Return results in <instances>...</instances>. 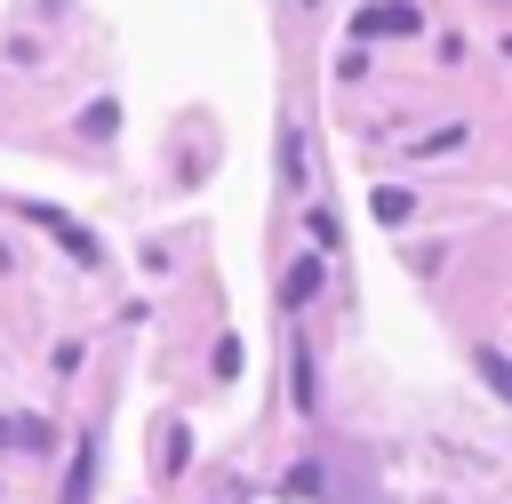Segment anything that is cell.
<instances>
[{"mask_svg": "<svg viewBox=\"0 0 512 504\" xmlns=\"http://www.w3.org/2000/svg\"><path fill=\"white\" fill-rule=\"evenodd\" d=\"M320 496H336V504H392L368 456H336V464H320Z\"/></svg>", "mask_w": 512, "mask_h": 504, "instance_id": "cell-1", "label": "cell"}, {"mask_svg": "<svg viewBox=\"0 0 512 504\" xmlns=\"http://www.w3.org/2000/svg\"><path fill=\"white\" fill-rule=\"evenodd\" d=\"M16 208H24L32 224H48V232H56V240H64V248H72L80 264H104V248H96V232H80V224H72L64 208H48V200H16Z\"/></svg>", "mask_w": 512, "mask_h": 504, "instance_id": "cell-3", "label": "cell"}, {"mask_svg": "<svg viewBox=\"0 0 512 504\" xmlns=\"http://www.w3.org/2000/svg\"><path fill=\"white\" fill-rule=\"evenodd\" d=\"M336 80H368V40H344L336 48Z\"/></svg>", "mask_w": 512, "mask_h": 504, "instance_id": "cell-8", "label": "cell"}, {"mask_svg": "<svg viewBox=\"0 0 512 504\" xmlns=\"http://www.w3.org/2000/svg\"><path fill=\"white\" fill-rule=\"evenodd\" d=\"M88 488H96V424L72 440V472H64V504H88Z\"/></svg>", "mask_w": 512, "mask_h": 504, "instance_id": "cell-4", "label": "cell"}, {"mask_svg": "<svg viewBox=\"0 0 512 504\" xmlns=\"http://www.w3.org/2000/svg\"><path fill=\"white\" fill-rule=\"evenodd\" d=\"M312 296H320V256H296V272L280 280V304L296 312V304H312Z\"/></svg>", "mask_w": 512, "mask_h": 504, "instance_id": "cell-5", "label": "cell"}, {"mask_svg": "<svg viewBox=\"0 0 512 504\" xmlns=\"http://www.w3.org/2000/svg\"><path fill=\"white\" fill-rule=\"evenodd\" d=\"M80 128H88V136H112V128H120V104H88Z\"/></svg>", "mask_w": 512, "mask_h": 504, "instance_id": "cell-9", "label": "cell"}, {"mask_svg": "<svg viewBox=\"0 0 512 504\" xmlns=\"http://www.w3.org/2000/svg\"><path fill=\"white\" fill-rule=\"evenodd\" d=\"M400 32H424V8L416 0H376L352 16V40H400Z\"/></svg>", "mask_w": 512, "mask_h": 504, "instance_id": "cell-2", "label": "cell"}, {"mask_svg": "<svg viewBox=\"0 0 512 504\" xmlns=\"http://www.w3.org/2000/svg\"><path fill=\"white\" fill-rule=\"evenodd\" d=\"M408 216H416V192L408 184H384L376 192V224H408Z\"/></svg>", "mask_w": 512, "mask_h": 504, "instance_id": "cell-6", "label": "cell"}, {"mask_svg": "<svg viewBox=\"0 0 512 504\" xmlns=\"http://www.w3.org/2000/svg\"><path fill=\"white\" fill-rule=\"evenodd\" d=\"M480 376H488V384H496V392L512 400V352H496V344H480Z\"/></svg>", "mask_w": 512, "mask_h": 504, "instance_id": "cell-7", "label": "cell"}]
</instances>
